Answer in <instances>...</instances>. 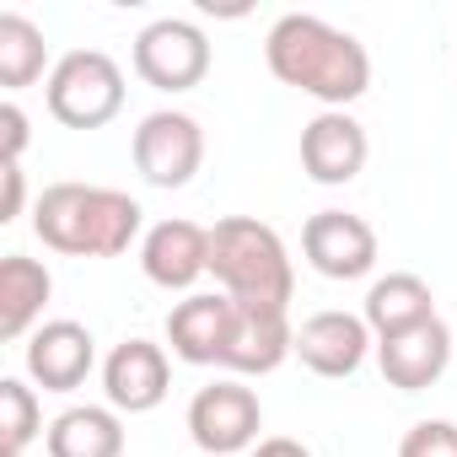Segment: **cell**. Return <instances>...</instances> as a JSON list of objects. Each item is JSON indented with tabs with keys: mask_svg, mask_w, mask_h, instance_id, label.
<instances>
[{
	"mask_svg": "<svg viewBox=\"0 0 457 457\" xmlns=\"http://www.w3.org/2000/svg\"><path fill=\"white\" fill-rule=\"evenodd\" d=\"M264 60H270L275 81L318 97L323 108H350L371 87V54H366V44L355 33L323 22V17H307V12H286L270 28Z\"/></svg>",
	"mask_w": 457,
	"mask_h": 457,
	"instance_id": "cell-1",
	"label": "cell"
},
{
	"mask_svg": "<svg viewBox=\"0 0 457 457\" xmlns=\"http://www.w3.org/2000/svg\"><path fill=\"white\" fill-rule=\"evenodd\" d=\"M145 210L119 194V188H97V183H49L33 204V232L44 248L65 253V259H119L129 253V243L140 237Z\"/></svg>",
	"mask_w": 457,
	"mask_h": 457,
	"instance_id": "cell-2",
	"label": "cell"
},
{
	"mask_svg": "<svg viewBox=\"0 0 457 457\" xmlns=\"http://www.w3.org/2000/svg\"><path fill=\"white\" fill-rule=\"evenodd\" d=\"M210 275L237 307H275L291 312V253L270 220L253 215H226L210 226Z\"/></svg>",
	"mask_w": 457,
	"mask_h": 457,
	"instance_id": "cell-3",
	"label": "cell"
},
{
	"mask_svg": "<svg viewBox=\"0 0 457 457\" xmlns=\"http://www.w3.org/2000/svg\"><path fill=\"white\" fill-rule=\"evenodd\" d=\"M124 108V71L103 49H71L49 71V113L65 129H103Z\"/></svg>",
	"mask_w": 457,
	"mask_h": 457,
	"instance_id": "cell-4",
	"label": "cell"
},
{
	"mask_svg": "<svg viewBox=\"0 0 457 457\" xmlns=\"http://www.w3.org/2000/svg\"><path fill=\"white\" fill-rule=\"evenodd\" d=\"M259 425H264L259 393L243 387V382H232V377L199 387L194 403H188V436L210 457H232V452L259 446Z\"/></svg>",
	"mask_w": 457,
	"mask_h": 457,
	"instance_id": "cell-5",
	"label": "cell"
},
{
	"mask_svg": "<svg viewBox=\"0 0 457 457\" xmlns=\"http://www.w3.org/2000/svg\"><path fill=\"white\" fill-rule=\"evenodd\" d=\"M135 76L156 92H188L210 76V38L183 17H162L135 38Z\"/></svg>",
	"mask_w": 457,
	"mask_h": 457,
	"instance_id": "cell-6",
	"label": "cell"
},
{
	"mask_svg": "<svg viewBox=\"0 0 457 457\" xmlns=\"http://www.w3.org/2000/svg\"><path fill=\"white\" fill-rule=\"evenodd\" d=\"M204 162V129L194 113H178V108H156L140 119L135 129V167L151 188H183L194 183Z\"/></svg>",
	"mask_w": 457,
	"mask_h": 457,
	"instance_id": "cell-7",
	"label": "cell"
},
{
	"mask_svg": "<svg viewBox=\"0 0 457 457\" xmlns=\"http://www.w3.org/2000/svg\"><path fill=\"white\" fill-rule=\"evenodd\" d=\"M302 253L323 280H361L377 270V232L350 210H318L302 226Z\"/></svg>",
	"mask_w": 457,
	"mask_h": 457,
	"instance_id": "cell-8",
	"label": "cell"
},
{
	"mask_svg": "<svg viewBox=\"0 0 457 457\" xmlns=\"http://www.w3.org/2000/svg\"><path fill=\"white\" fill-rule=\"evenodd\" d=\"M237 328V302L226 291H194L167 312V345L188 366H226Z\"/></svg>",
	"mask_w": 457,
	"mask_h": 457,
	"instance_id": "cell-9",
	"label": "cell"
},
{
	"mask_svg": "<svg viewBox=\"0 0 457 457\" xmlns=\"http://www.w3.org/2000/svg\"><path fill=\"white\" fill-rule=\"evenodd\" d=\"M371 156V140H366V124L345 108H323L307 129H302V172L323 188H339V183H355L361 167Z\"/></svg>",
	"mask_w": 457,
	"mask_h": 457,
	"instance_id": "cell-10",
	"label": "cell"
},
{
	"mask_svg": "<svg viewBox=\"0 0 457 457\" xmlns=\"http://www.w3.org/2000/svg\"><path fill=\"white\" fill-rule=\"evenodd\" d=\"M22 361H28V377H33L44 393H76V387L92 377V366H97V339H92L87 323L54 318V323L33 328Z\"/></svg>",
	"mask_w": 457,
	"mask_h": 457,
	"instance_id": "cell-11",
	"label": "cell"
},
{
	"mask_svg": "<svg viewBox=\"0 0 457 457\" xmlns=\"http://www.w3.org/2000/svg\"><path fill=\"white\" fill-rule=\"evenodd\" d=\"M140 270L162 291H188L210 275V226L194 220H156L140 237Z\"/></svg>",
	"mask_w": 457,
	"mask_h": 457,
	"instance_id": "cell-12",
	"label": "cell"
},
{
	"mask_svg": "<svg viewBox=\"0 0 457 457\" xmlns=\"http://www.w3.org/2000/svg\"><path fill=\"white\" fill-rule=\"evenodd\" d=\"M172 387V366H167V350L151 345V339H124L108 350L103 361V393H108V409L119 414H151Z\"/></svg>",
	"mask_w": 457,
	"mask_h": 457,
	"instance_id": "cell-13",
	"label": "cell"
},
{
	"mask_svg": "<svg viewBox=\"0 0 457 457\" xmlns=\"http://www.w3.org/2000/svg\"><path fill=\"white\" fill-rule=\"evenodd\" d=\"M366 350H371V328L355 312H312L296 328V355L312 377H334V382L355 377L366 366Z\"/></svg>",
	"mask_w": 457,
	"mask_h": 457,
	"instance_id": "cell-14",
	"label": "cell"
},
{
	"mask_svg": "<svg viewBox=\"0 0 457 457\" xmlns=\"http://www.w3.org/2000/svg\"><path fill=\"white\" fill-rule=\"evenodd\" d=\"M377 366H382L387 387L420 393V387L441 382V371L452 366V328L441 318H430V323H420V328H409L398 339H382L377 345Z\"/></svg>",
	"mask_w": 457,
	"mask_h": 457,
	"instance_id": "cell-15",
	"label": "cell"
},
{
	"mask_svg": "<svg viewBox=\"0 0 457 457\" xmlns=\"http://www.w3.org/2000/svg\"><path fill=\"white\" fill-rule=\"evenodd\" d=\"M286 355H296L291 312H275V307H237V328H232V350H226V371L270 377Z\"/></svg>",
	"mask_w": 457,
	"mask_h": 457,
	"instance_id": "cell-16",
	"label": "cell"
},
{
	"mask_svg": "<svg viewBox=\"0 0 457 457\" xmlns=\"http://www.w3.org/2000/svg\"><path fill=\"white\" fill-rule=\"evenodd\" d=\"M54 296V275L28 259V253H6L0 259V339H33V323L44 318Z\"/></svg>",
	"mask_w": 457,
	"mask_h": 457,
	"instance_id": "cell-17",
	"label": "cell"
},
{
	"mask_svg": "<svg viewBox=\"0 0 457 457\" xmlns=\"http://www.w3.org/2000/svg\"><path fill=\"white\" fill-rule=\"evenodd\" d=\"M361 318H366L371 339L382 345V339H398V334L430 323V318H436V296H430V286H425L420 275L398 270V275H382V280L366 291V312H361Z\"/></svg>",
	"mask_w": 457,
	"mask_h": 457,
	"instance_id": "cell-18",
	"label": "cell"
},
{
	"mask_svg": "<svg viewBox=\"0 0 457 457\" xmlns=\"http://www.w3.org/2000/svg\"><path fill=\"white\" fill-rule=\"evenodd\" d=\"M49 457H124V420L103 403H76L49 425Z\"/></svg>",
	"mask_w": 457,
	"mask_h": 457,
	"instance_id": "cell-19",
	"label": "cell"
},
{
	"mask_svg": "<svg viewBox=\"0 0 457 457\" xmlns=\"http://www.w3.org/2000/svg\"><path fill=\"white\" fill-rule=\"evenodd\" d=\"M49 65V44H44V28L28 22L22 12H0V87L6 92H22L44 76Z\"/></svg>",
	"mask_w": 457,
	"mask_h": 457,
	"instance_id": "cell-20",
	"label": "cell"
},
{
	"mask_svg": "<svg viewBox=\"0 0 457 457\" xmlns=\"http://www.w3.org/2000/svg\"><path fill=\"white\" fill-rule=\"evenodd\" d=\"M0 441H6V457H22L28 441L44 430V409H38V393L22 382V377H6L0 382Z\"/></svg>",
	"mask_w": 457,
	"mask_h": 457,
	"instance_id": "cell-21",
	"label": "cell"
},
{
	"mask_svg": "<svg viewBox=\"0 0 457 457\" xmlns=\"http://www.w3.org/2000/svg\"><path fill=\"white\" fill-rule=\"evenodd\" d=\"M398 457H457V425L452 420H420L403 430Z\"/></svg>",
	"mask_w": 457,
	"mask_h": 457,
	"instance_id": "cell-22",
	"label": "cell"
},
{
	"mask_svg": "<svg viewBox=\"0 0 457 457\" xmlns=\"http://www.w3.org/2000/svg\"><path fill=\"white\" fill-rule=\"evenodd\" d=\"M28 151V113L17 103H0V162H22Z\"/></svg>",
	"mask_w": 457,
	"mask_h": 457,
	"instance_id": "cell-23",
	"label": "cell"
},
{
	"mask_svg": "<svg viewBox=\"0 0 457 457\" xmlns=\"http://www.w3.org/2000/svg\"><path fill=\"white\" fill-rule=\"evenodd\" d=\"M22 199H28L22 162H0V220H17L22 215Z\"/></svg>",
	"mask_w": 457,
	"mask_h": 457,
	"instance_id": "cell-24",
	"label": "cell"
},
{
	"mask_svg": "<svg viewBox=\"0 0 457 457\" xmlns=\"http://www.w3.org/2000/svg\"><path fill=\"white\" fill-rule=\"evenodd\" d=\"M248 457H312V452H307L302 441H291V436H264Z\"/></svg>",
	"mask_w": 457,
	"mask_h": 457,
	"instance_id": "cell-25",
	"label": "cell"
}]
</instances>
